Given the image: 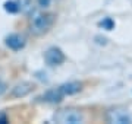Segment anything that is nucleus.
Instances as JSON below:
<instances>
[{
	"instance_id": "nucleus-1",
	"label": "nucleus",
	"mask_w": 132,
	"mask_h": 124,
	"mask_svg": "<svg viewBox=\"0 0 132 124\" xmlns=\"http://www.w3.org/2000/svg\"><path fill=\"white\" fill-rule=\"evenodd\" d=\"M54 24V15L53 13H37L32 16V19L29 22V29L34 35H43Z\"/></svg>"
},
{
	"instance_id": "nucleus-2",
	"label": "nucleus",
	"mask_w": 132,
	"mask_h": 124,
	"mask_svg": "<svg viewBox=\"0 0 132 124\" xmlns=\"http://www.w3.org/2000/svg\"><path fill=\"white\" fill-rule=\"evenodd\" d=\"M53 118L59 124H79L84 121V114L78 110L68 108V110L57 111Z\"/></svg>"
},
{
	"instance_id": "nucleus-3",
	"label": "nucleus",
	"mask_w": 132,
	"mask_h": 124,
	"mask_svg": "<svg viewBox=\"0 0 132 124\" xmlns=\"http://www.w3.org/2000/svg\"><path fill=\"white\" fill-rule=\"evenodd\" d=\"M65 54L60 48L57 47H52L48 48L47 51L44 53V60L48 66H60L62 63L65 61Z\"/></svg>"
},
{
	"instance_id": "nucleus-4",
	"label": "nucleus",
	"mask_w": 132,
	"mask_h": 124,
	"mask_svg": "<svg viewBox=\"0 0 132 124\" xmlns=\"http://www.w3.org/2000/svg\"><path fill=\"white\" fill-rule=\"evenodd\" d=\"M34 83H31V82H21V83H18L16 86H13L12 88V91H10V98H24V96L29 95L31 92L34 91Z\"/></svg>"
},
{
	"instance_id": "nucleus-5",
	"label": "nucleus",
	"mask_w": 132,
	"mask_h": 124,
	"mask_svg": "<svg viewBox=\"0 0 132 124\" xmlns=\"http://www.w3.org/2000/svg\"><path fill=\"white\" fill-rule=\"evenodd\" d=\"M107 121L109 123H116V124H128V123H131L132 120L126 111L112 110V111H109V114H107Z\"/></svg>"
},
{
	"instance_id": "nucleus-6",
	"label": "nucleus",
	"mask_w": 132,
	"mask_h": 124,
	"mask_svg": "<svg viewBox=\"0 0 132 124\" xmlns=\"http://www.w3.org/2000/svg\"><path fill=\"white\" fill-rule=\"evenodd\" d=\"M5 44L10 48V50L19 51V50H22V48L25 47V38L22 35H19V34H10L9 37H6Z\"/></svg>"
},
{
	"instance_id": "nucleus-7",
	"label": "nucleus",
	"mask_w": 132,
	"mask_h": 124,
	"mask_svg": "<svg viewBox=\"0 0 132 124\" xmlns=\"http://www.w3.org/2000/svg\"><path fill=\"white\" fill-rule=\"evenodd\" d=\"M63 96L65 95H63L62 91L57 88V89H50V91H47L46 94H43L38 99L43 101V102H48V104H56V102H60Z\"/></svg>"
},
{
	"instance_id": "nucleus-8",
	"label": "nucleus",
	"mask_w": 132,
	"mask_h": 124,
	"mask_svg": "<svg viewBox=\"0 0 132 124\" xmlns=\"http://www.w3.org/2000/svg\"><path fill=\"white\" fill-rule=\"evenodd\" d=\"M62 91L63 95H73V94H78V92L82 89V83L81 82H68V83H63V85L59 88Z\"/></svg>"
},
{
	"instance_id": "nucleus-9",
	"label": "nucleus",
	"mask_w": 132,
	"mask_h": 124,
	"mask_svg": "<svg viewBox=\"0 0 132 124\" xmlns=\"http://www.w3.org/2000/svg\"><path fill=\"white\" fill-rule=\"evenodd\" d=\"M5 10L7 13H18L19 10H21V6H19L18 2H15V0H9V2H6L5 3Z\"/></svg>"
},
{
	"instance_id": "nucleus-10",
	"label": "nucleus",
	"mask_w": 132,
	"mask_h": 124,
	"mask_svg": "<svg viewBox=\"0 0 132 124\" xmlns=\"http://www.w3.org/2000/svg\"><path fill=\"white\" fill-rule=\"evenodd\" d=\"M100 25H101V26H103L104 29H107V31H110V29H113L114 22H113L112 19H110V18H106L104 20H101V22H100Z\"/></svg>"
},
{
	"instance_id": "nucleus-11",
	"label": "nucleus",
	"mask_w": 132,
	"mask_h": 124,
	"mask_svg": "<svg viewBox=\"0 0 132 124\" xmlns=\"http://www.w3.org/2000/svg\"><path fill=\"white\" fill-rule=\"evenodd\" d=\"M37 3L40 7H47L50 5V0H37Z\"/></svg>"
},
{
	"instance_id": "nucleus-12",
	"label": "nucleus",
	"mask_w": 132,
	"mask_h": 124,
	"mask_svg": "<svg viewBox=\"0 0 132 124\" xmlns=\"http://www.w3.org/2000/svg\"><path fill=\"white\" fill-rule=\"evenodd\" d=\"M5 92H6V85H5L2 80H0V95H3Z\"/></svg>"
},
{
	"instance_id": "nucleus-13",
	"label": "nucleus",
	"mask_w": 132,
	"mask_h": 124,
	"mask_svg": "<svg viewBox=\"0 0 132 124\" xmlns=\"http://www.w3.org/2000/svg\"><path fill=\"white\" fill-rule=\"evenodd\" d=\"M0 123H7V118L3 114H0Z\"/></svg>"
}]
</instances>
